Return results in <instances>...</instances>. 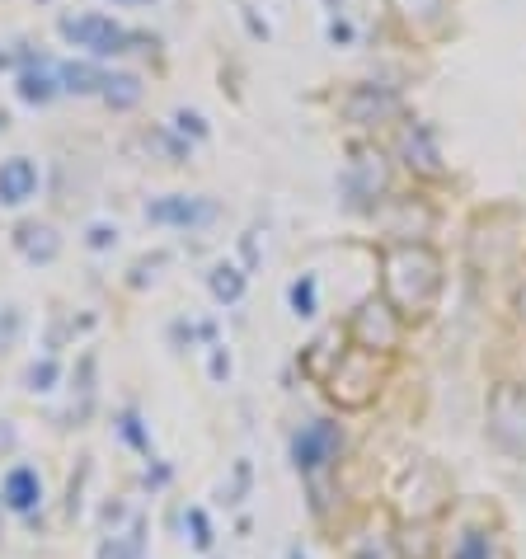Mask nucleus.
I'll return each mask as SVG.
<instances>
[{
    "instance_id": "12",
    "label": "nucleus",
    "mask_w": 526,
    "mask_h": 559,
    "mask_svg": "<svg viewBox=\"0 0 526 559\" xmlns=\"http://www.w3.org/2000/svg\"><path fill=\"white\" fill-rule=\"evenodd\" d=\"M451 559H498V555H494V541L484 531H465L461 541L451 545Z\"/></svg>"
},
{
    "instance_id": "17",
    "label": "nucleus",
    "mask_w": 526,
    "mask_h": 559,
    "mask_svg": "<svg viewBox=\"0 0 526 559\" xmlns=\"http://www.w3.org/2000/svg\"><path fill=\"white\" fill-rule=\"evenodd\" d=\"M15 442H19L15 423H10V419H0V456H10V451H15Z\"/></svg>"
},
{
    "instance_id": "7",
    "label": "nucleus",
    "mask_w": 526,
    "mask_h": 559,
    "mask_svg": "<svg viewBox=\"0 0 526 559\" xmlns=\"http://www.w3.org/2000/svg\"><path fill=\"white\" fill-rule=\"evenodd\" d=\"M52 94H57V76L43 71V66H38V71L29 66V71L19 76V99H24V104H47Z\"/></svg>"
},
{
    "instance_id": "5",
    "label": "nucleus",
    "mask_w": 526,
    "mask_h": 559,
    "mask_svg": "<svg viewBox=\"0 0 526 559\" xmlns=\"http://www.w3.org/2000/svg\"><path fill=\"white\" fill-rule=\"evenodd\" d=\"M33 188H38V170H33V160H24V156L0 160V202H5V207L29 202Z\"/></svg>"
},
{
    "instance_id": "11",
    "label": "nucleus",
    "mask_w": 526,
    "mask_h": 559,
    "mask_svg": "<svg viewBox=\"0 0 526 559\" xmlns=\"http://www.w3.org/2000/svg\"><path fill=\"white\" fill-rule=\"evenodd\" d=\"M57 376H62V367H57V358L33 362L29 372H24V390H33V395H47V390L57 386Z\"/></svg>"
},
{
    "instance_id": "19",
    "label": "nucleus",
    "mask_w": 526,
    "mask_h": 559,
    "mask_svg": "<svg viewBox=\"0 0 526 559\" xmlns=\"http://www.w3.org/2000/svg\"><path fill=\"white\" fill-rule=\"evenodd\" d=\"M226 376H231V358L221 348H212V381H226Z\"/></svg>"
},
{
    "instance_id": "1",
    "label": "nucleus",
    "mask_w": 526,
    "mask_h": 559,
    "mask_svg": "<svg viewBox=\"0 0 526 559\" xmlns=\"http://www.w3.org/2000/svg\"><path fill=\"white\" fill-rule=\"evenodd\" d=\"M62 38L76 47H90L94 57H113V52H127L132 33L123 24H113L104 15H76V19H62Z\"/></svg>"
},
{
    "instance_id": "14",
    "label": "nucleus",
    "mask_w": 526,
    "mask_h": 559,
    "mask_svg": "<svg viewBox=\"0 0 526 559\" xmlns=\"http://www.w3.org/2000/svg\"><path fill=\"white\" fill-rule=\"evenodd\" d=\"M292 311L301 315V320H310L315 315V278H301V282H292Z\"/></svg>"
},
{
    "instance_id": "4",
    "label": "nucleus",
    "mask_w": 526,
    "mask_h": 559,
    "mask_svg": "<svg viewBox=\"0 0 526 559\" xmlns=\"http://www.w3.org/2000/svg\"><path fill=\"white\" fill-rule=\"evenodd\" d=\"M0 498H5V508L19 517H33L38 513V503H43V480H38V470L33 466H10L5 470V480H0Z\"/></svg>"
},
{
    "instance_id": "9",
    "label": "nucleus",
    "mask_w": 526,
    "mask_h": 559,
    "mask_svg": "<svg viewBox=\"0 0 526 559\" xmlns=\"http://www.w3.org/2000/svg\"><path fill=\"white\" fill-rule=\"evenodd\" d=\"M57 80H62L66 90H76V94H94V90H104V71H94V66H62L57 71Z\"/></svg>"
},
{
    "instance_id": "10",
    "label": "nucleus",
    "mask_w": 526,
    "mask_h": 559,
    "mask_svg": "<svg viewBox=\"0 0 526 559\" xmlns=\"http://www.w3.org/2000/svg\"><path fill=\"white\" fill-rule=\"evenodd\" d=\"M212 296H217V301H240V296H245V273L231 264L212 268Z\"/></svg>"
},
{
    "instance_id": "21",
    "label": "nucleus",
    "mask_w": 526,
    "mask_h": 559,
    "mask_svg": "<svg viewBox=\"0 0 526 559\" xmlns=\"http://www.w3.org/2000/svg\"><path fill=\"white\" fill-rule=\"evenodd\" d=\"M287 559H306V555H301V545H292V550H287Z\"/></svg>"
},
{
    "instance_id": "16",
    "label": "nucleus",
    "mask_w": 526,
    "mask_h": 559,
    "mask_svg": "<svg viewBox=\"0 0 526 559\" xmlns=\"http://www.w3.org/2000/svg\"><path fill=\"white\" fill-rule=\"evenodd\" d=\"M118 428H123V437H127V442H132V447L141 451V456H151V437L141 433V419H137V409H127V414H123V423H118Z\"/></svg>"
},
{
    "instance_id": "18",
    "label": "nucleus",
    "mask_w": 526,
    "mask_h": 559,
    "mask_svg": "<svg viewBox=\"0 0 526 559\" xmlns=\"http://www.w3.org/2000/svg\"><path fill=\"white\" fill-rule=\"evenodd\" d=\"M174 123H179V132H193V137H207V127H202V118H198V113H179Z\"/></svg>"
},
{
    "instance_id": "6",
    "label": "nucleus",
    "mask_w": 526,
    "mask_h": 559,
    "mask_svg": "<svg viewBox=\"0 0 526 559\" xmlns=\"http://www.w3.org/2000/svg\"><path fill=\"white\" fill-rule=\"evenodd\" d=\"M141 531H146V527H141V522H132V531H113V536H104L94 559H141V555H146Z\"/></svg>"
},
{
    "instance_id": "15",
    "label": "nucleus",
    "mask_w": 526,
    "mask_h": 559,
    "mask_svg": "<svg viewBox=\"0 0 526 559\" xmlns=\"http://www.w3.org/2000/svg\"><path fill=\"white\" fill-rule=\"evenodd\" d=\"M188 531H193V545H198V550H212V541H217V536H212V522H207L202 508H188Z\"/></svg>"
},
{
    "instance_id": "2",
    "label": "nucleus",
    "mask_w": 526,
    "mask_h": 559,
    "mask_svg": "<svg viewBox=\"0 0 526 559\" xmlns=\"http://www.w3.org/2000/svg\"><path fill=\"white\" fill-rule=\"evenodd\" d=\"M339 442H343L339 423H329V419L306 423V428L292 437V466L301 470V475H315V470H325L329 461H334Z\"/></svg>"
},
{
    "instance_id": "22",
    "label": "nucleus",
    "mask_w": 526,
    "mask_h": 559,
    "mask_svg": "<svg viewBox=\"0 0 526 559\" xmlns=\"http://www.w3.org/2000/svg\"><path fill=\"white\" fill-rule=\"evenodd\" d=\"M127 5H146V0H127Z\"/></svg>"
},
{
    "instance_id": "20",
    "label": "nucleus",
    "mask_w": 526,
    "mask_h": 559,
    "mask_svg": "<svg viewBox=\"0 0 526 559\" xmlns=\"http://www.w3.org/2000/svg\"><path fill=\"white\" fill-rule=\"evenodd\" d=\"M113 240H118V231H109V226H90V245L94 249H109Z\"/></svg>"
},
{
    "instance_id": "8",
    "label": "nucleus",
    "mask_w": 526,
    "mask_h": 559,
    "mask_svg": "<svg viewBox=\"0 0 526 559\" xmlns=\"http://www.w3.org/2000/svg\"><path fill=\"white\" fill-rule=\"evenodd\" d=\"M19 249L29 254V259H52L57 254V240H52V231L47 226H19Z\"/></svg>"
},
{
    "instance_id": "3",
    "label": "nucleus",
    "mask_w": 526,
    "mask_h": 559,
    "mask_svg": "<svg viewBox=\"0 0 526 559\" xmlns=\"http://www.w3.org/2000/svg\"><path fill=\"white\" fill-rule=\"evenodd\" d=\"M217 217V207L207 198H184V193H170V198H155L146 207V221L155 226H202V221Z\"/></svg>"
},
{
    "instance_id": "13",
    "label": "nucleus",
    "mask_w": 526,
    "mask_h": 559,
    "mask_svg": "<svg viewBox=\"0 0 526 559\" xmlns=\"http://www.w3.org/2000/svg\"><path fill=\"white\" fill-rule=\"evenodd\" d=\"M137 94H141L137 76H109V80H104V99H109V104H118V109L137 104Z\"/></svg>"
}]
</instances>
